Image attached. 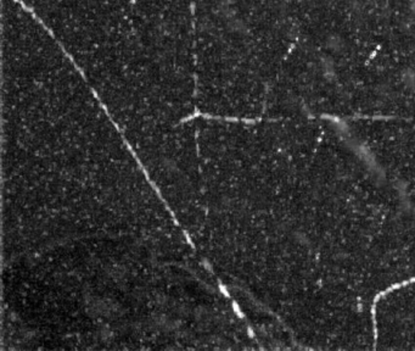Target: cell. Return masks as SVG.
<instances>
[{
  "label": "cell",
  "instance_id": "obj_1",
  "mask_svg": "<svg viewBox=\"0 0 415 351\" xmlns=\"http://www.w3.org/2000/svg\"><path fill=\"white\" fill-rule=\"evenodd\" d=\"M326 45H328L329 49H331V50H340V49H342V48H344L345 43L339 36H336V34H332V36L329 37L328 41H326Z\"/></svg>",
  "mask_w": 415,
  "mask_h": 351
},
{
  "label": "cell",
  "instance_id": "obj_2",
  "mask_svg": "<svg viewBox=\"0 0 415 351\" xmlns=\"http://www.w3.org/2000/svg\"><path fill=\"white\" fill-rule=\"evenodd\" d=\"M219 289H220V292H223V294H224V295H225V296H227V297H230V294H229V292H228V291H227V288H225V287H224V286H223V284H222V283H219Z\"/></svg>",
  "mask_w": 415,
  "mask_h": 351
},
{
  "label": "cell",
  "instance_id": "obj_3",
  "mask_svg": "<svg viewBox=\"0 0 415 351\" xmlns=\"http://www.w3.org/2000/svg\"><path fill=\"white\" fill-rule=\"evenodd\" d=\"M233 307H234V308H235V312H236V315H238V316H239V317H241V318H243V317H244V316H243V315H241V312H240V310H239V306H238V304H236V302H233Z\"/></svg>",
  "mask_w": 415,
  "mask_h": 351
},
{
  "label": "cell",
  "instance_id": "obj_4",
  "mask_svg": "<svg viewBox=\"0 0 415 351\" xmlns=\"http://www.w3.org/2000/svg\"><path fill=\"white\" fill-rule=\"evenodd\" d=\"M412 11H413V14L415 15V0H412Z\"/></svg>",
  "mask_w": 415,
  "mask_h": 351
}]
</instances>
